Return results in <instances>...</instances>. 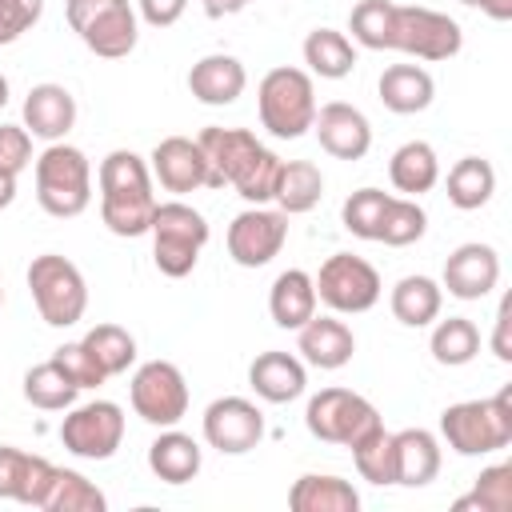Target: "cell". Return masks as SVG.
Segmentation results:
<instances>
[{
    "label": "cell",
    "mask_w": 512,
    "mask_h": 512,
    "mask_svg": "<svg viewBox=\"0 0 512 512\" xmlns=\"http://www.w3.org/2000/svg\"><path fill=\"white\" fill-rule=\"evenodd\" d=\"M64 16L100 60H124L140 40V16L128 0H64Z\"/></svg>",
    "instance_id": "cell-6"
},
{
    "label": "cell",
    "mask_w": 512,
    "mask_h": 512,
    "mask_svg": "<svg viewBox=\"0 0 512 512\" xmlns=\"http://www.w3.org/2000/svg\"><path fill=\"white\" fill-rule=\"evenodd\" d=\"M304 64L320 80H344L356 68V44L336 28H312L304 36Z\"/></svg>",
    "instance_id": "cell-32"
},
{
    "label": "cell",
    "mask_w": 512,
    "mask_h": 512,
    "mask_svg": "<svg viewBox=\"0 0 512 512\" xmlns=\"http://www.w3.org/2000/svg\"><path fill=\"white\" fill-rule=\"evenodd\" d=\"M248 384L260 400L268 404H288L296 396H304L308 388V372H304V360L292 356V352H280V348H268L260 352L252 364H248Z\"/></svg>",
    "instance_id": "cell-23"
},
{
    "label": "cell",
    "mask_w": 512,
    "mask_h": 512,
    "mask_svg": "<svg viewBox=\"0 0 512 512\" xmlns=\"http://www.w3.org/2000/svg\"><path fill=\"white\" fill-rule=\"evenodd\" d=\"M0 304H4V288H0Z\"/></svg>",
    "instance_id": "cell-53"
},
{
    "label": "cell",
    "mask_w": 512,
    "mask_h": 512,
    "mask_svg": "<svg viewBox=\"0 0 512 512\" xmlns=\"http://www.w3.org/2000/svg\"><path fill=\"white\" fill-rule=\"evenodd\" d=\"M288 508L292 512H356L360 492L332 472H304L288 488Z\"/></svg>",
    "instance_id": "cell-28"
},
{
    "label": "cell",
    "mask_w": 512,
    "mask_h": 512,
    "mask_svg": "<svg viewBox=\"0 0 512 512\" xmlns=\"http://www.w3.org/2000/svg\"><path fill=\"white\" fill-rule=\"evenodd\" d=\"M388 200H392V192H384V188H356L340 208L344 228L356 240H376L380 224H384V212H388Z\"/></svg>",
    "instance_id": "cell-42"
},
{
    "label": "cell",
    "mask_w": 512,
    "mask_h": 512,
    "mask_svg": "<svg viewBox=\"0 0 512 512\" xmlns=\"http://www.w3.org/2000/svg\"><path fill=\"white\" fill-rule=\"evenodd\" d=\"M204 440L224 456H244L264 440V412L244 396H220L204 408Z\"/></svg>",
    "instance_id": "cell-14"
},
{
    "label": "cell",
    "mask_w": 512,
    "mask_h": 512,
    "mask_svg": "<svg viewBox=\"0 0 512 512\" xmlns=\"http://www.w3.org/2000/svg\"><path fill=\"white\" fill-rule=\"evenodd\" d=\"M276 176H280V156H276L272 148L256 144V148L248 152V160L240 164V172L232 176V188H236V196L248 200V204H268L272 192H276Z\"/></svg>",
    "instance_id": "cell-36"
},
{
    "label": "cell",
    "mask_w": 512,
    "mask_h": 512,
    "mask_svg": "<svg viewBox=\"0 0 512 512\" xmlns=\"http://www.w3.org/2000/svg\"><path fill=\"white\" fill-rule=\"evenodd\" d=\"M32 164V132L24 124H0V172L20 176Z\"/></svg>",
    "instance_id": "cell-46"
},
{
    "label": "cell",
    "mask_w": 512,
    "mask_h": 512,
    "mask_svg": "<svg viewBox=\"0 0 512 512\" xmlns=\"http://www.w3.org/2000/svg\"><path fill=\"white\" fill-rule=\"evenodd\" d=\"M104 508L108 496L88 476H80L76 468H56V484L48 492L44 512H104Z\"/></svg>",
    "instance_id": "cell-38"
},
{
    "label": "cell",
    "mask_w": 512,
    "mask_h": 512,
    "mask_svg": "<svg viewBox=\"0 0 512 512\" xmlns=\"http://www.w3.org/2000/svg\"><path fill=\"white\" fill-rule=\"evenodd\" d=\"M148 236H152V260H156V268L164 276L180 280V276H188L196 268V260H200V252H204V244H208L212 232H208V220L192 204L164 200L152 212Z\"/></svg>",
    "instance_id": "cell-7"
},
{
    "label": "cell",
    "mask_w": 512,
    "mask_h": 512,
    "mask_svg": "<svg viewBox=\"0 0 512 512\" xmlns=\"http://www.w3.org/2000/svg\"><path fill=\"white\" fill-rule=\"evenodd\" d=\"M460 4L480 8V12L492 16V20H512V0H460Z\"/></svg>",
    "instance_id": "cell-50"
},
{
    "label": "cell",
    "mask_w": 512,
    "mask_h": 512,
    "mask_svg": "<svg viewBox=\"0 0 512 512\" xmlns=\"http://www.w3.org/2000/svg\"><path fill=\"white\" fill-rule=\"evenodd\" d=\"M312 132H316L320 148L332 160H364L368 148H372V124H368V116L356 104H344V100H332V104L316 108Z\"/></svg>",
    "instance_id": "cell-16"
},
{
    "label": "cell",
    "mask_w": 512,
    "mask_h": 512,
    "mask_svg": "<svg viewBox=\"0 0 512 512\" xmlns=\"http://www.w3.org/2000/svg\"><path fill=\"white\" fill-rule=\"evenodd\" d=\"M312 284H316V300H324L336 316L368 312L384 292L380 272L364 256H352V252H332L312 276Z\"/></svg>",
    "instance_id": "cell-9"
},
{
    "label": "cell",
    "mask_w": 512,
    "mask_h": 512,
    "mask_svg": "<svg viewBox=\"0 0 512 512\" xmlns=\"http://www.w3.org/2000/svg\"><path fill=\"white\" fill-rule=\"evenodd\" d=\"M44 16V0H0V44H16Z\"/></svg>",
    "instance_id": "cell-45"
},
{
    "label": "cell",
    "mask_w": 512,
    "mask_h": 512,
    "mask_svg": "<svg viewBox=\"0 0 512 512\" xmlns=\"http://www.w3.org/2000/svg\"><path fill=\"white\" fill-rule=\"evenodd\" d=\"M256 112L260 124L276 136V140H296L312 128L316 120V88L312 76L304 68H272L264 72L260 88H256Z\"/></svg>",
    "instance_id": "cell-4"
},
{
    "label": "cell",
    "mask_w": 512,
    "mask_h": 512,
    "mask_svg": "<svg viewBox=\"0 0 512 512\" xmlns=\"http://www.w3.org/2000/svg\"><path fill=\"white\" fill-rule=\"evenodd\" d=\"M28 292H32V304L40 312V320L48 328H72L84 308H88V284H84V272L60 256V252H40L32 256L28 264Z\"/></svg>",
    "instance_id": "cell-5"
},
{
    "label": "cell",
    "mask_w": 512,
    "mask_h": 512,
    "mask_svg": "<svg viewBox=\"0 0 512 512\" xmlns=\"http://www.w3.org/2000/svg\"><path fill=\"white\" fill-rule=\"evenodd\" d=\"M352 464H356V472H360V480H368V484H396V460H392V432L380 424V428H372L368 436H360L356 444H352Z\"/></svg>",
    "instance_id": "cell-39"
},
{
    "label": "cell",
    "mask_w": 512,
    "mask_h": 512,
    "mask_svg": "<svg viewBox=\"0 0 512 512\" xmlns=\"http://www.w3.org/2000/svg\"><path fill=\"white\" fill-rule=\"evenodd\" d=\"M304 424L320 444L352 448L360 436L380 428V412L368 396L352 388H320L304 408Z\"/></svg>",
    "instance_id": "cell-8"
},
{
    "label": "cell",
    "mask_w": 512,
    "mask_h": 512,
    "mask_svg": "<svg viewBox=\"0 0 512 512\" xmlns=\"http://www.w3.org/2000/svg\"><path fill=\"white\" fill-rule=\"evenodd\" d=\"M72 124H76V96L64 84L48 80V84L28 88V96H24V128L36 140L56 144V140H64L72 132Z\"/></svg>",
    "instance_id": "cell-22"
},
{
    "label": "cell",
    "mask_w": 512,
    "mask_h": 512,
    "mask_svg": "<svg viewBox=\"0 0 512 512\" xmlns=\"http://www.w3.org/2000/svg\"><path fill=\"white\" fill-rule=\"evenodd\" d=\"M132 412L152 428H172L188 412V380L172 360H148L128 380Z\"/></svg>",
    "instance_id": "cell-10"
},
{
    "label": "cell",
    "mask_w": 512,
    "mask_h": 512,
    "mask_svg": "<svg viewBox=\"0 0 512 512\" xmlns=\"http://www.w3.org/2000/svg\"><path fill=\"white\" fill-rule=\"evenodd\" d=\"M392 316L404 324V328H428L436 316H440V304H444V288L432 280V276H400L392 284Z\"/></svg>",
    "instance_id": "cell-31"
},
{
    "label": "cell",
    "mask_w": 512,
    "mask_h": 512,
    "mask_svg": "<svg viewBox=\"0 0 512 512\" xmlns=\"http://www.w3.org/2000/svg\"><path fill=\"white\" fill-rule=\"evenodd\" d=\"M316 284H312V276L304 272V268H284L276 280H272V288H268V312H272V320H276V328H300V324H308L312 316H316Z\"/></svg>",
    "instance_id": "cell-27"
},
{
    "label": "cell",
    "mask_w": 512,
    "mask_h": 512,
    "mask_svg": "<svg viewBox=\"0 0 512 512\" xmlns=\"http://www.w3.org/2000/svg\"><path fill=\"white\" fill-rule=\"evenodd\" d=\"M496 192V168L484 156H460L448 168V200L460 212H476L492 200Z\"/></svg>",
    "instance_id": "cell-33"
},
{
    "label": "cell",
    "mask_w": 512,
    "mask_h": 512,
    "mask_svg": "<svg viewBox=\"0 0 512 512\" xmlns=\"http://www.w3.org/2000/svg\"><path fill=\"white\" fill-rule=\"evenodd\" d=\"M32 172H36V200L48 216L72 220L92 204V164L76 144L64 140L48 144L36 156Z\"/></svg>",
    "instance_id": "cell-3"
},
{
    "label": "cell",
    "mask_w": 512,
    "mask_h": 512,
    "mask_svg": "<svg viewBox=\"0 0 512 512\" xmlns=\"http://www.w3.org/2000/svg\"><path fill=\"white\" fill-rule=\"evenodd\" d=\"M388 180L396 192L404 196H424L436 188L440 180V160H436V148L428 140H408L392 152L388 160Z\"/></svg>",
    "instance_id": "cell-29"
},
{
    "label": "cell",
    "mask_w": 512,
    "mask_h": 512,
    "mask_svg": "<svg viewBox=\"0 0 512 512\" xmlns=\"http://www.w3.org/2000/svg\"><path fill=\"white\" fill-rule=\"evenodd\" d=\"M148 168H152V180H160L164 192H196L204 188V156H200V144L188 140V136H164L152 156H148Z\"/></svg>",
    "instance_id": "cell-20"
},
{
    "label": "cell",
    "mask_w": 512,
    "mask_h": 512,
    "mask_svg": "<svg viewBox=\"0 0 512 512\" xmlns=\"http://www.w3.org/2000/svg\"><path fill=\"white\" fill-rule=\"evenodd\" d=\"M296 352L304 364H312L320 372H336L352 360L356 336L340 316H312L308 324L296 328Z\"/></svg>",
    "instance_id": "cell-18"
},
{
    "label": "cell",
    "mask_w": 512,
    "mask_h": 512,
    "mask_svg": "<svg viewBox=\"0 0 512 512\" xmlns=\"http://www.w3.org/2000/svg\"><path fill=\"white\" fill-rule=\"evenodd\" d=\"M252 0H200V8H204V16L208 20H224V16H236V12H244Z\"/></svg>",
    "instance_id": "cell-49"
},
{
    "label": "cell",
    "mask_w": 512,
    "mask_h": 512,
    "mask_svg": "<svg viewBox=\"0 0 512 512\" xmlns=\"http://www.w3.org/2000/svg\"><path fill=\"white\" fill-rule=\"evenodd\" d=\"M56 484V464L24 452L16 444H0V500H16L24 508H44Z\"/></svg>",
    "instance_id": "cell-15"
},
{
    "label": "cell",
    "mask_w": 512,
    "mask_h": 512,
    "mask_svg": "<svg viewBox=\"0 0 512 512\" xmlns=\"http://www.w3.org/2000/svg\"><path fill=\"white\" fill-rule=\"evenodd\" d=\"M80 396V388L64 376V368L56 360H44V364H32L24 372V400L40 412H64L72 408Z\"/></svg>",
    "instance_id": "cell-34"
},
{
    "label": "cell",
    "mask_w": 512,
    "mask_h": 512,
    "mask_svg": "<svg viewBox=\"0 0 512 512\" xmlns=\"http://www.w3.org/2000/svg\"><path fill=\"white\" fill-rule=\"evenodd\" d=\"M440 436L456 456H488L512 444V388L484 400H460L440 412Z\"/></svg>",
    "instance_id": "cell-2"
},
{
    "label": "cell",
    "mask_w": 512,
    "mask_h": 512,
    "mask_svg": "<svg viewBox=\"0 0 512 512\" xmlns=\"http://www.w3.org/2000/svg\"><path fill=\"white\" fill-rule=\"evenodd\" d=\"M8 104V80H4V72H0V108Z\"/></svg>",
    "instance_id": "cell-52"
},
{
    "label": "cell",
    "mask_w": 512,
    "mask_h": 512,
    "mask_svg": "<svg viewBox=\"0 0 512 512\" xmlns=\"http://www.w3.org/2000/svg\"><path fill=\"white\" fill-rule=\"evenodd\" d=\"M200 464H204L200 444L188 432H180L176 424L172 428H160V436L148 444V468L164 484H188V480H196Z\"/></svg>",
    "instance_id": "cell-26"
},
{
    "label": "cell",
    "mask_w": 512,
    "mask_h": 512,
    "mask_svg": "<svg viewBox=\"0 0 512 512\" xmlns=\"http://www.w3.org/2000/svg\"><path fill=\"white\" fill-rule=\"evenodd\" d=\"M428 348H432V360H436V364H444V368L472 364V360H476V352H480V328H476L468 316L436 320Z\"/></svg>",
    "instance_id": "cell-35"
},
{
    "label": "cell",
    "mask_w": 512,
    "mask_h": 512,
    "mask_svg": "<svg viewBox=\"0 0 512 512\" xmlns=\"http://www.w3.org/2000/svg\"><path fill=\"white\" fill-rule=\"evenodd\" d=\"M60 444L80 460H112L124 444V408L112 400H88L64 408Z\"/></svg>",
    "instance_id": "cell-12"
},
{
    "label": "cell",
    "mask_w": 512,
    "mask_h": 512,
    "mask_svg": "<svg viewBox=\"0 0 512 512\" xmlns=\"http://www.w3.org/2000/svg\"><path fill=\"white\" fill-rule=\"evenodd\" d=\"M392 12L396 4L392 0H360L352 12H348V32L360 48H372V52H384L392 48Z\"/></svg>",
    "instance_id": "cell-41"
},
{
    "label": "cell",
    "mask_w": 512,
    "mask_h": 512,
    "mask_svg": "<svg viewBox=\"0 0 512 512\" xmlns=\"http://www.w3.org/2000/svg\"><path fill=\"white\" fill-rule=\"evenodd\" d=\"M200 156H204V188H224L232 184V176L240 172V164L248 160V152L260 144L256 132L248 128H220V124H208L200 136Z\"/></svg>",
    "instance_id": "cell-19"
},
{
    "label": "cell",
    "mask_w": 512,
    "mask_h": 512,
    "mask_svg": "<svg viewBox=\"0 0 512 512\" xmlns=\"http://www.w3.org/2000/svg\"><path fill=\"white\" fill-rule=\"evenodd\" d=\"M376 92H380V104H384L388 112H396V116H416V112H424V108L432 104L436 80H432L428 68H420V64H388V68L380 72Z\"/></svg>",
    "instance_id": "cell-25"
},
{
    "label": "cell",
    "mask_w": 512,
    "mask_h": 512,
    "mask_svg": "<svg viewBox=\"0 0 512 512\" xmlns=\"http://www.w3.org/2000/svg\"><path fill=\"white\" fill-rule=\"evenodd\" d=\"M136 8H140V20H144V24H152V28H172V24L184 16L188 0H136Z\"/></svg>",
    "instance_id": "cell-47"
},
{
    "label": "cell",
    "mask_w": 512,
    "mask_h": 512,
    "mask_svg": "<svg viewBox=\"0 0 512 512\" xmlns=\"http://www.w3.org/2000/svg\"><path fill=\"white\" fill-rule=\"evenodd\" d=\"M456 512L480 508V512H508L512 508V464H492L476 476V488L452 504Z\"/></svg>",
    "instance_id": "cell-43"
},
{
    "label": "cell",
    "mask_w": 512,
    "mask_h": 512,
    "mask_svg": "<svg viewBox=\"0 0 512 512\" xmlns=\"http://www.w3.org/2000/svg\"><path fill=\"white\" fill-rule=\"evenodd\" d=\"M500 280V256L492 244H480V240H468L460 248L448 252L444 260V284L448 296L456 300H484Z\"/></svg>",
    "instance_id": "cell-17"
},
{
    "label": "cell",
    "mask_w": 512,
    "mask_h": 512,
    "mask_svg": "<svg viewBox=\"0 0 512 512\" xmlns=\"http://www.w3.org/2000/svg\"><path fill=\"white\" fill-rule=\"evenodd\" d=\"M284 240H288V216L280 208L248 204L228 224V256L240 268H264V264H272L280 256Z\"/></svg>",
    "instance_id": "cell-13"
},
{
    "label": "cell",
    "mask_w": 512,
    "mask_h": 512,
    "mask_svg": "<svg viewBox=\"0 0 512 512\" xmlns=\"http://www.w3.org/2000/svg\"><path fill=\"white\" fill-rule=\"evenodd\" d=\"M508 328H512V296L500 300V308H496V328H492V352H496V360H504V364H512V336H508Z\"/></svg>",
    "instance_id": "cell-48"
},
{
    "label": "cell",
    "mask_w": 512,
    "mask_h": 512,
    "mask_svg": "<svg viewBox=\"0 0 512 512\" xmlns=\"http://www.w3.org/2000/svg\"><path fill=\"white\" fill-rule=\"evenodd\" d=\"M392 460H396V484L424 488L440 472V440L428 428H400L392 432Z\"/></svg>",
    "instance_id": "cell-24"
},
{
    "label": "cell",
    "mask_w": 512,
    "mask_h": 512,
    "mask_svg": "<svg viewBox=\"0 0 512 512\" xmlns=\"http://www.w3.org/2000/svg\"><path fill=\"white\" fill-rule=\"evenodd\" d=\"M248 88V72L236 56L228 52H212V56H200L192 68H188V92L208 104V108H224V104H236Z\"/></svg>",
    "instance_id": "cell-21"
},
{
    "label": "cell",
    "mask_w": 512,
    "mask_h": 512,
    "mask_svg": "<svg viewBox=\"0 0 512 512\" xmlns=\"http://www.w3.org/2000/svg\"><path fill=\"white\" fill-rule=\"evenodd\" d=\"M52 360L64 368V376L84 392V388H100L108 376H104V368L96 364V356L88 352V344L84 340H68V344H60L56 352H52Z\"/></svg>",
    "instance_id": "cell-44"
},
{
    "label": "cell",
    "mask_w": 512,
    "mask_h": 512,
    "mask_svg": "<svg viewBox=\"0 0 512 512\" xmlns=\"http://www.w3.org/2000/svg\"><path fill=\"white\" fill-rule=\"evenodd\" d=\"M12 200H16V176L12 172H0V212L12 208Z\"/></svg>",
    "instance_id": "cell-51"
},
{
    "label": "cell",
    "mask_w": 512,
    "mask_h": 512,
    "mask_svg": "<svg viewBox=\"0 0 512 512\" xmlns=\"http://www.w3.org/2000/svg\"><path fill=\"white\" fill-rule=\"evenodd\" d=\"M460 44H464V32L448 12H436L424 4H396L392 52H408L416 60H452Z\"/></svg>",
    "instance_id": "cell-11"
},
{
    "label": "cell",
    "mask_w": 512,
    "mask_h": 512,
    "mask_svg": "<svg viewBox=\"0 0 512 512\" xmlns=\"http://www.w3.org/2000/svg\"><path fill=\"white\" fill-rule=\"evenodd\" d=\"M424 232H428V212L420 208V200H416V196H392L376 240L388 244V248H408V244H416Z\"/></svg>",
    "instance_id": "cell-40"
},
{
    "label": "cell",
    "mask_w": 512,
    "mask_h": 512,
    "mask_svg": "<svg viewBox=\"0 0 512 512\" xmlns=\"http://www.w3.org/2000/svg\"><path fill=\"white\" fill-rule=\"evenodd\" d=\"M100 188V220L112 236H144L152 228L156 192H152V168L132 148H112L96 168Z\"/></svg>",
    "instance_id": "cell-1"
},
{
    "label": "cell",
    "mask_w": 512,
    "mask_h": 512,
    "mask_svg": "<svg viewBox=\"0 0 512 512\" xmlns=\"http://www.w3.org/2000/svg\"><path fill=\"white\" fill-rule=\"evenodd\" d=\"M88 352L96 356V364L104 368V376H120L136 364V336L120 324H96L84 332Z\"/></svg>",
    "instance_id": "cell-37"
},
{
    "label": "cell",
    "mask_w": 512,
    "mask_h": 512,
    "mask_svg": "<svg viewBox=\"0 0 512 512\" xmlns=\"http://www.w3.org/2000/svg\"><path fill=\"white\" fill-rule=\"evenodd\" d=\"M324 196V172L312 160H280V176H276V208L284 216H300L312 212Z\"/></svg>",
    "instance_id": "cell-30"
}]
</instances>
